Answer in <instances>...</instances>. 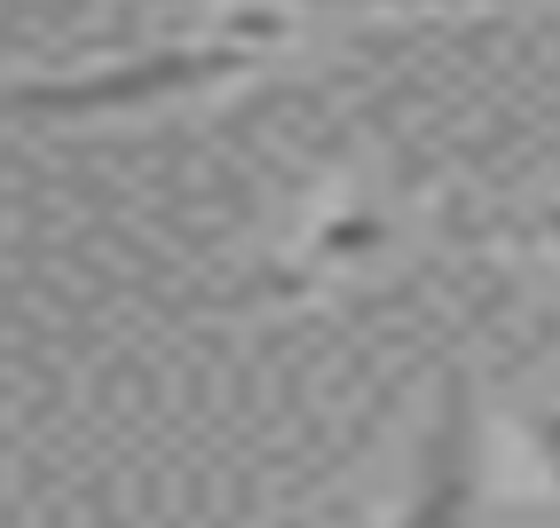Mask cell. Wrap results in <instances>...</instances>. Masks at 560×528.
<instances>
[{
    "mask_svg": "<svg viewBox=\"0 0 560 528\" xmlns=\"http://www.w3.org/2000/svg\"><path fill=\"white\" fill-rule=\"evenodd\" d=\"M245 71V48H159V56H135V63H103L80 71V80H40V87H16L9 110H142V103H166V95H198L213 80Z\"/></svg>",
    "mask_w": 560,
    "mask_h": 528,
    "instance_id": "obj_1",
    "label": "cell"
},
{
    "mask_svg": "<svg viewBox=\"0 0 560 528\" xmlns=\"http://www.w3.org/2000/svg\"><path fill=\"white\" fill-rule=\"evenodd\" d=\"M474 458H481V434H474V387L451 371L442 387V410L427 426V449H419V489L402 505V528H466L474 513Z\"/></svg>",
    "mask_w": 560,
    "mask_h": 528,
    "instance_id": "obj_2",
    "label": "cell"
},
{
    "mask_svg": "<svg viewBox=\"0 0 560 528\" xmlns=\"http://www.w3.org/2000/svg\"><path fill=\"white\" fill-rule=\"evenodd\" d=\"M537 458H545L552 481H560V410H545V419H537Z\"/></svg>",
    "mask_w": 560,
    "mask_h": 528,
    "instance_id": "obj_3",
    "label": "cell"
},
{
    "mask_svg": "<svg viewBox=\"0 0 560 528\" xmlns=\"http://www.w3.org/2000/svg\"><path fill=\"white\" fill-rule=\"evenodd\" d=\"M545 230H552V237H560V206H545Z\"/></svg>",
    "mask_w": 560,
    "mask_h": 528,
    "instance_id": "obj_4",
    "label": "cell"
}]
</instances>
